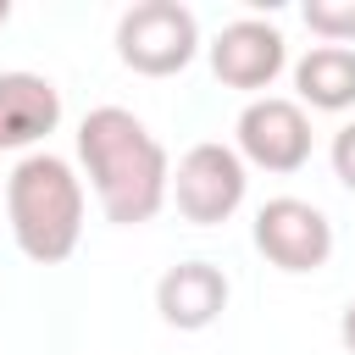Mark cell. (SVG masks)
<instances>
[{
    "label": "cell",
    "mask_w": 355,
    "mask_h": 355,
    "mask_svg": "<svg viewBox=\"0 0 355 355\" xmlns=\"http://www.w3.org/2000/svg\"><path fill=\"white\" fill-rule=\"evenodd\" d=\"M300 105L311 111H349L355 105V50L349 44H311L294 61Z\"/></svg>",
    "instance_id": "obj_10"
},
{
    "label": "cell",
    "mask_w": 355,
    "mask_h": 355,
    "mask_svg": "<svg viewBox=\"0 0 355 355\" xmlns=\"http://www.w3.org/2000/svg\"><path fill=\"white\" fill-rule=\"evenodd\" d=\"M6 17H11V6H6V0H0V22H6Z\"/></svg>",
    "instance_id": "obj_14"
},
{
    "label": "cell",
    "mask_w": 355,
    "mask_h": 355,
    "mask_svg": "<svg viewBox=\"0 0 355 355\" xmlns=\"http://www.w3.org/2000/svg\"><path fill=\"white\" fill-rule=\"evenodd\" d=\"M6 216L28 261L61 266L83 239V178L72 172V161L33 150L6 178Z\"/></svg>",
    "instance_id": "obj_2"
},
{
    "label": "cell",
    "mask_w": 355,
    "mask_h": 355,
    "mask_svg": "<svg viewBox=\"0 0 355 355\" xmlns=\"http://www.w3.org/2000/svg\"><path fill=\"white\" fill-rule=\"evenodd\" d=\"M239 155L244 166H261V172H300L311 161V116L300 100H283V94H261L239 111Z\"/></svg>",
    "instance_id": "obj_6"
},
{
    "label": "cell",
    "mask_w": 355,
    "mask_h": 355,
    "mask_svg": "<svg viewBox=\"0 0 355 355\" xmlns=\"http://www.w3.org/2000/svg\"><path fill=\"white\" fill-rule=\"evenodd\" d=\"M116 55L139 78H172L200 55V22L178 0H139L116 22Z\"/></svg>",
    "instance_id": "obj_3"
},
{
    "label": "cell",
    "mask_w": 355,
    "mask_h": 355,
    "mask_svg": "<svg viewBox=\"0 0 355 355\" xmlns=\"http://www.w3.org/2000/svg\"><path fill=\"white\" fill-rule=\"evenodd\" d=\"M78 161L105 222L116 227H139L172 200V161L161 139L122 105H94L78 122Z\"/></svg>",
    "instance_id": "obj_1"
},
{
    "label": "cell",
    "mask_w": 355,
    "mask_h": 355,
    "mask_svg": "<svg viewBox=\"0 0 355 355\" xmlns=\"http://www.w3.org/2000/svg\"><path fill=\"white\" fill-rule=\"evenodd\" d=\"M244 194H250V166H244V155L233 144L205 139V144L183 150L178 172H172V200H178L183 222L216 227L244 205Z\"/></svg>",
    "instance_id": "obj_4"
},
{
    "label": "cell",
    "mask_w": 355,
    "mask_h": 355,
    "mask_svg": "<svg viewBox=\"0 0 355 355\" xmlns=\"http://www.w3.org/2000/svg\"><path fill=\"white\" fill-rule=\"evenodd\" d=\"M300 17L322 44H349L355 39V0H305Z\"/></svg>",
    "instance_id": "obj_11"
},
{
    "label": "cell",
    "mask_w": 355,
    "mask_h": 355,
    "mask_svg": "<svg viewBox=\"0 0 355 355\" xmlns=\"http://www.w3.org/2000/svg\"><path fill=\"white\" fill-rule=\"evenodd\" d=\"M327 155H333V178L355 194V122H344V128L333 133V150H327Z\"/></svg>",
    "instance_id": "obj_12"
},
{
    "label": "cell",
    "mask_w": 355,
    "mask_h": 355,
    "mask_svg": "<svg viewBox=\"0 0 355 355\" xmlns=\"http://www.w3.org/2000/svg\"><path fill=\"white\" fill-rule=\"evenodd\" d=\"M61 122V94L39 72H0V155L28 150Z\"/></svg>",
    "instance_id": "obj_9"
},
{
    "label": "cell",
    "mask_w": 355,
    "mask_h": 355,
    "mask_svg": "<svg viewBox=\"0 0 355 355\" xmlns=\"http://www.w3.org/2000/svg\"><path fill=\"white\" fill-rule=\"evenodd\" d=\"M205 50H211L216 83L244 89V94H255V100H261V89H272L277 72L288 67V44H283V33H277L266 17H239V22H227Z\"/></svg>",
    "instance_id": "obj_7"
},
{
    "label": "cell",
    "mask_w": 355,
    "mask_h": 355,
    "mask_svg": "<svg viewBox=\"0 0 355 355\" xmlns=\"http://www.w3.org/2000/svg\"><path fill=\"white\" fill-rule=\"evenodd\" d=\"M155 311L178 333H200L227 311V272L211 261H178L155 283Z\"/></svg>",
    "instance_id": "obj_8"
},
{
    "label": "cell",
    "mask_w": 355,
    "mask_h": 355,
    "mask_svg": "<svg viewBox=\"0 0 355 355\" xmlns=\"http://www.w3.org/2000/svg\"><path fill=\"white\" fill-rule=\"evenodd\" d=\"M338 338H344V349L355 355V300L344 305V316H338Z\"/></svg>",
    "instance_id": "obj_13"
},
{
    "label": "cell",
    "mask_w": 355,
    "mask_h": 355,
    "mask_svg": "<svg viewBox=\"0 0 355 355\" xmlns=\"http://www.w3.org/2000/svg\"><path fill=\"white\" fill-rule=\"evenodd\" d=\"M255 250L277 266V272H322L333 255V222L322 216V205L300 200V194H277L255 211Z\"/></svg>",
    "instance_id": "obj_5"
}]
</instances>
